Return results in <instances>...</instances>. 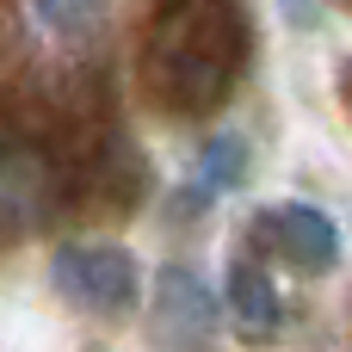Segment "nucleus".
<instances>
[{
	"label": "nucleus",
	"mask_w": 352,
	"mask_h": 352,
	"mask_svg": "<svg viewBox=\"0 0 352 352\" xmlns=\"http://www.w3.org/2000/svg\"><path fill=\"white\" fill-rule=\"evenodd\" d=\"M50 278L68 303H80L93 316H130L142 297V266L118 241H62L50 260Z\"/></svg>",
	"instance_id": "nucleus-2"
},
{
	"label": "nucleus",
	"mask_w": 352,
	"mask_h": 352,
	"mask_svg": "<svg viewBox=\"0 0 352 352\" xmlns=\"http://www.w3.org/2000/svg\"><path fill=\"white\" fill-rule=\"evenodd\" d=\"M254 248L285 260L291 272H334L340 266V229L316 204H266L254 217Z\"/></svg>",
	"instance_id": "nucleus-3"
},
{
	"label": "nucleus",
	"mask_w": 352,
	"mask_h": 352,
	"mask_svg": "<svg viewBox=\"0 0 352 352\" xmlns=\"http://www.w3.org/2000/svg\"><path fill=\"white\" fill-rule=\"evenodd\" d=\"M25 12L62 43H93L105 31V0H25Z\"/></svg>",
	"instance_id": "nucleus-7"
},
{
	"label": "nucleus",
	"mask_w": 352,
	"mask_h": 352,
	"mask_svg": "<svg viewBox=\"0 0 352 352\" xmlns=\"http://www.w3.org/2000/svg\"><path fill=\"white\" fill-rule=\"evenodd\" d=\"M155 303H161V322H167V328H186V334H210L217 316H223L210 278H198L192 266H161Z\"/></svg>",
	"instance_id": "nucleus-5"
},
{
	"label": "nucleus",
	"mask_w": 352,
	"mask_h": 352,
	"mask_svg": "<svg viewBox=\"0 0 352 352\" xmlns=\"http://www.w3.org/2000/svg\"><path fill=\"white\" fill-rule=\"evenodd\" d=\"M229 309H235V322H241L248 340H272L285 328V297H278L272 272L254 254H235L229 260Z\"/></svg>",
	"instance_id": "nucleus-4"
},
{
	"label": "nucleus",
	"mask_w": 352,
	"mask_h": 352,
	"mask_svg": "<svg viewBox=\"0 0 352 352\" xmlns=\"http://www.w3.org/2000/svg\"><path fill=\"white\" fill-rule=\"evenodd\" d=\"M241 173H248V142H241V136L210 130V142H204V148H198V161H192V186H186V198H179V204H210V198H223Z\"/></svg>",
	"instance_id": "nucleus-6"
},
{
	"label": "nucleus",
	"mask_w": 352,
	"mask_h": 352,
	"mask_svg": "<svg viewBox=\"0 0 352 352\" xmlns=\"http://www.w3.org/2000/svg\"><path fill=\"white\" fill-rule=\"evenodd\" d=\"M278 12H285L297 31H309V25L322 19V0H278Z\"/></svg>",
	"instance_id": "nucleus-8"
},
{
	"label": "nucleus",
	"mask_w": 352,
	"mask_h": 352,
	"mask_svg": "<svg viewBox=\"0 0 352 352\" xmlns=\"http://www.w3.org/2000/svg\"><path fill=\"white\" fill-rule=\"evenodd\" d=\"M248 62L241 0H161L142 31V80L167 118H210Z\"/></svg>",
	"instance_id": "nucleus-1"
}]
</instances>
